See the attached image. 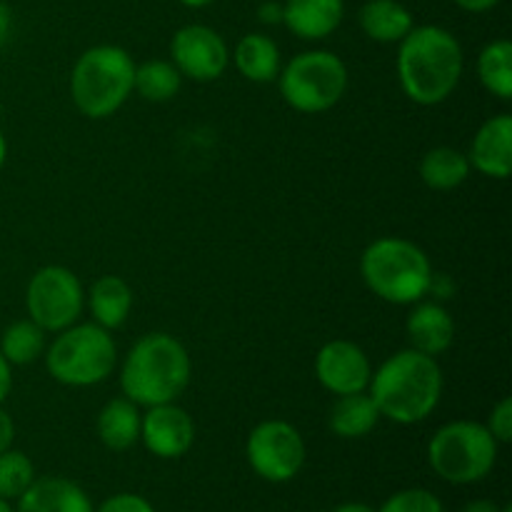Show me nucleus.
Listing matches in <instances>:
<instances>
[{"label": "nucleus", "mask_w": 512, "mask_h": 512, "mask_svg": "<svg viewBox=\"0 0 512 512\" xmlns=\"http://www.w3.org/2000/svg\"><path fill=\"white\" fill-rule=\"evenodd\" d=\"M398 45L403 93L425 108L445 103L463 78L465 58L460 40L440 25H415Z\"/></svg>", "instance_id": "nucleus-1"}, {"label": "nucleus", "mask_w": 512, "mask_h": 512, "mask_svg": "<svg viewBox=\"0 0 512 512\" xmlns=\"http://www.w3.org/2000/svg\"><path fill=\"white\" fill-rule=\"evenodd\" d=\"M368 393L380 418L398 425L423 423L443 398V370L433 355L405 348L373 370Z\"/></svg>", "instance_id": "nucleus-2"}, {"label": "nucleus", "mask_w": 512, "mask_h": 512, "mask_svg": "<svg viewBox=\"0 0 512 512\" xmlns=\"http://www.w3.org/2000/svg\"><path fill=\"white\" fill-rule=\"evenodd\" d=\"M193 365L185 345L168 333L135 340L120 368V390L140 408L175 403L190 385Z\"/></svg>", "instance_id": "nucleus-3"}, {"label": "nucleus", "mask_w": 512, "mask_h": 512, "mask_svg": "<svg viewBox=\"0 0 512 512\" xmlns=\"http://www.w3.org/2000/svg\"><path fill=\"white\" fill-rule=\"evenodd\" d=\"M360 275L370 293L385 303L415 305L428 295L433 265L413 240L385 235L363 250Z\"/></svg>", "instance_id": "nucleus-4"}, {"label": "nucleus", "mask_w": 512, "mask_h": 512, "mask_svg": "<svg viewBox=\"0 0 512 512\" xmlns=\"http://www.w3.org/2000/svg\"><path fill=\"white\" fill-rule=\"evenodd\" d=\"M133 55L120 45H93L85 50L70 73V98L75 108L93 120L118 113L133 95Z\"/></svg>", "instance_id": "nucleus-5"}, {"label": "nucleus", "mask_w": 512, "mask_h": 512, "mask_svg": "<svg viewBox=\"0 0 512 512\" xmlns=\"http://www.w3.org/2000/svg\"><path fill=\"white\" fill-rule=\"evenodd\" d=\"M50 378L68 388H93L105 383L118 365V345L110 330L98 323H75L55 333L43 353Z\"/></svg>", "instance_id": "nucleus-6"}, {"label": "nucleus", "mask_w": 512, "mask_h": 512, "mask_svg": "<svg viewBox=\"0 0 512 512\" xmlns=\"http://www.w3.org/2000/svg\"><path fill=\"white\" fill-rule=\"evenodd\" d=\"M498 440L483 423L453 420L435 430L428 443V463L438 478L453 485L480 483L498 463Z\"/></svg>", "instance_id": "nucleus-7"}, {"label": "nucleus", "mask_w": 512, "mask_h": 512, "mask_svg": "<svg viewBox=\"0 0 512 512\" xmlns=\"http://www.w3.org/2000/svg\"><path fill=\"white\" fill-rule=\"evenodd\" d=\"M348 65L330 50H305L280 68L278 88L285 103L298 113H325L348 90Z\"/></svg>", "instance_id": "nucleus-8"}, {"label": "nucleus", "mask_w": 512, "mask_h": 512, "mask_svg": "<svg viewBox=\"0 0 512 512\" xmlns=\"http://www.w3.org/2000/svg\"><path fill=\"white\" fill-rule=\"evenodd\" d=\"M85 305V290L78 275L65 265H45L35 270L25 290L28 318L45 333H60L78 323Z\"/></svg>", "instance_id": "nucleus-9"}, {"label": "nucleus", "mask_w": 512, "mask_h": 512, "mask_svg": "<svg viewBox=\"0 0 512 512\" xmlns=\"http://www.w3.org/2000/svg\"><path fill=\"white\" fill-rule=\"evenodd\" d=\"M305 440L295 425L285 420H263L245 443V458L253 473L268 483H288L305 465Z\"/></svg>", "instance_id": "nucleus-10"}, {"label": "nucleus", "mask_w": 512, "mask_h": 512, "mask_svg": "<svg viewBox=\"0 0 512 512\" xmlns=\"http://www.w3.org/2000/svg\"><path fill=\"white\" fill-rule=\"evenodd\" d=\"M170 63L183 78L210 83L228 70L230 50L218 30L210 25L190 23L183 25L170 40Z\"/></svg>", "instance_id": "nucleus-11"}, {"label": "nucleus", "mask_w": 512, "mask_h": 512, "mask_svg": "<svg viewBox=\"0 0 512 512\" xmlns=\"http://www.w3.org/2000/svg\"><path fill=\"white\" fill-rule=\"evenodd\" d=\"M315 378L333 395L363 393L373 378V365L353 340H330L315 355Z\"/></svg>", "instance_id": "nucleus-12"}, {"label": "nucleus", "mask_w": 512, "mask_h": 512, "mask_svg": "<svg viewBox=\"0 0 512 512\" xmlns=\"http://www.w3.org/2000/svg\"><path fill=\"white\" fill-rule=\"evenodd\" d=\"M140 440L155 458H183L195 443V423L178 403L153 405L140 420Z\"/></svg>", "instance_id": "nucleus-13"}, {"label": "nucleus", "mask_w": 512, "mask_h": 512, "mask_svg": "<svg viewBox=\"0 0 512 512\" xmlns=\"http://www.w3.org/2000/svg\"><path fill=\"white\" fill-rule=\"evenodd\" d=\"M470 168L493 180H508L512 170V118L508 113L485 120L470 143Z\"/></svg>", "instance_id": "nucleus-14"}, {"label": "nucleus", "mask_w": 512, "mask_h": 512, "mask_svg": "<svg viewBox=\"0 0 512 512\" xmlns=\"http://www.w3.org/2000/svg\"><path fill=\"white\" fill-rule=\"evenodd\" d=\"M405 330H408L410 348L420 350L425 355H443L445 350H450L455 340V320L448 313V308L440 303H415V308L410 310L408 320H405Z\"/></svg>", "instance_id": "nucleus-15"}, {"label": "nucleus", "mask_w": 512, "mask_h": 512, "mask_svg": "<svg viewBox=\"0 0 512 512\" xmlns=\"http://www.w3.org/2000/svg\"><path fill=\"white\" fill-rule=\"evenodd\" d=\"M345 0H285L283 25L300 40H325L340 28Z\"/></svg>", "instance_id": "nucleus-16"}, {"label": "nucleus", "mask_w": 512, "mask_h": 512, "mask_svg": "<svg viewBox=\"0 0 512 512\" xmlns=\"http://www.w3.org/2000/svg\"><path fill=\"white\" fill-rule=\"evenodd\" d=\"M15 512H93L88 493L68 478H35Z\"/></svg>", "instance_id": "nucleus-17"}, {"label": "nucleus", "mask_w": 512, "mask_h": 512, "mask_svg": "<svg viewBox=\"0 0 512 512\" xmlns=\"http://www.w3.org/2000/svg\"><path fill=\"white\" fill-rule=\"evenodd\" d=\"M140 420H143V413L133 400H128L125 395L108 400L95 420L100 443L113 453H125L140 440Z\"/></svg>", "instance_id": "nucleus-18"}, {"label": "nucleus", "mask_w": 512, "mask_h": 512, "mask_svg": "<svg viewBox=\"0 0 512 512\" xmlns=\"http://www.w3.org/2000/svg\"><path fill=\"white\" fill-rule=\"evenodd\" d=\"M88 308L90 315H93V323L113 333V330L123 328L125 320L130 318L133 288L120 275H103L90 288Z\"/></svg>", "instance_id": "nucleus-19"}, {"label": "nucleus", "mask_w": 512, "mask_h": 512, "mask_svg": "<svg viewBox=\"0 0 512 512\" xmlns=\"http://www.w3.org/2000/svg\"><path fill=\"white\" fill-rule=\"evenodd\" d=\"M233 63L250 83H273L283 68L278 43L265 33L243 35L233 50Z\"/></svg>", "instance_id": "nucleus-20"}, {"label": "nucleus", "mask_w": 512, "mask_h": 512, "mask_svg": "<svg viewBox=\"0 0 512 512\" xmlns=\"http://www.w3.org/2000/svg\"><path fill=\"white\" fill-rule=\"evenodd\" d=\"M360 30L375 43H400L415 28L413 13L400 0H365L358 13Z\"/></svg>", "instance_id": "nucleus-21"}, {"label": "nucleus", "mask_w": 512, "mask_h": 512, "mask_svg": "<svg viewBox=\"0 0 512 512\" xmlns=\"http://www.w3.org/2000/svg\"><path fill=\"white\" fill-rule=\"evenodd\" d=\"M380 423V410L373 403L368 390L363 393L338 395L328 415V425L333 435L343 440H358L373 433Z\"/></svg>", "instance_id": "nucleus-22"}, {"label": "nucleus", "mask_w": 512, "mask_h": 512, "mask_svg": "<svg viewBox=\"0 0 512 512\" xmlns=\"http://www.w3.org/2000/svg\"><path fill=\"white\" fill-rule=\"evenodd\" d=\"M470 160L468 155L460 153L458 148H448V145H440V148L428 150L420 160V178L428 185L430 190H455L470 178Z\"/></svg>", "instance_id": "nucleus-23"}, {"label": "nucleus", "mask_w": 512, "mask_h": 512, "mask_svg": "<svg viewBox=\"0 0 512 512\" xmlns=\"http://www.w3.org/2000/svg\"><path fill=\"white\" fill-rule=\"evenodd\" d=\"M478 78L490 95L512 98V43L508 38L490 40L478 55Z\"/></svg>", "instance_id": "nucleus-24"}, {"label": "nucleus", "mask_w": 512, "mask_h": 512, "mask_svg": "<svg viewBox=\"0 0 512 512\" xmlns=\"http://www.w3.org/2000/svg\"><path fill=\"white\" fill-rule=\"evenodd\" d=\"M183 75L170 60H145L135 65L133 90L148 103H168L180 93Z\"/></svg>", "instance_id": "nucleus-25"}, {"label": "nucleus", "mask_w": 512, "mask_h": 512, "mask_svg": "<svg viewBox=\"0 0 512 512\" xmlns=\"http://www.w3.org/2000/svg\"><path fill=\"white\" fill-rule=\"evenodd\" d=\"M45 330L40 328V325H35L33 320H18V323L8 325L3 333V338H0V353H3V358L8 360L10 365H30L35 363L38 358H43L45 348H48V343H45Z\"/></svg>", "instance_id": "nucleus-26"}, {"label": "nucleus", "mask_w": 512, "mask_h": 512, "mask_svg": "<svg viewBox=\"0 0 512 512\" xmlns=\"http://www.w3.org/2000/svg\"><path fill=\"white\" fill-rule=\"evenodd\" d=\"M33 460L20 450L8 448L0 453V500H18L33 485Z\"/></svg>", "instance_id": "nucleus-27"}, {"label": "nucleus", "mask_w": 512, "mask_h": 512, "mask_svg": "<svg viewBox=\"0 0 512 512\" xmlns=\"http://www.w3.org/2000/svg\"><path fill=\"white\" fill-rule=\"evenodd\" d=\"M378 512H445L435 493L425 488H408L390 495Z\"/></svg>", "instance_id": "nucleus-28"}, {"label": "nucleus", "mask_w": 512, "mask_h": 512, "mask_svg": "<svg viewBox=\"0 0 512 512\" xmlns=\"http://www.w3.org/2000/svg\"><path fill=\"white\" fill-rule=\"evenodd\" d=\"M485 428L490 430L498 445H508L512 440V398H503L493 405Z\"/></svg>", "instance_id": "nucleus-29"}, {"label": "nucleus", "mask_w": 512, "mask_h": 512, "mask_svg": "<svg viewBox=\"0 0 512 512\" xmlns=\"http://www.w3.org/2000/svg\"><path fill=\"white\" fill-rule=\"evenodd\" d=\"M93 512H155L150 500H145L143 495H135V493H118L113 498L103 500L98 505V510Z\"/></svg>", "instance_id": "nucleus-30"}, {"label": "nucleus", "mask_w": 512, "mask_h": 512, "mask_svg": "<svg viewBox=\"0 0 512 512\" xmlns=\"http://www.w3.org/2000/svg\"><path fill=\"white\" fill-rule=\"evenodd\" d=\"M258 18L265 25H283V3H278V0H265L258 8Z\"/></svg>", "instance_id": "nucleus-31"}, {"label": "nucleus", "mask_w": 512, "mask_h": 512, "mask_svg": "<svg viewBox=\"0 0 512 512\" xmlns=\"http://www.w3.org/2000/svg\"><path fill=\"white\" fill-rule=\"evenodd\" d=\"M15 440V423L3 408H0V453H5L8 448H13Z\"/></svg>", "instance_id": "nucleus-32"}, {"label": "nucleus", "mask_w": 512, "mask_h": 512, "mask_svg": "<svg viewBox=\"0 0 512 512\" xmlns=\"http://www.w3.org/2000/svg\"><path fill=\"white\" fill-rule=\"evenodd\" d=\"M10 390H13V365H10L8 360L3 358V353H0V405L8 400Z\"/></svg>", "instance_id": "nucleus-33"}, {"label": "nucleus", "mask_w": 512, "mask_h": 512, "mask_svg": "<svg viewBox=\"0 0 512 512\" xmlns=\"http://www.w3.org/2000/svg\"><path fill=\"white\" fill-rule=\"evenodd\" d=\"M453 3L458 5L460 10H465V13H488V10H493L500 0H453Z\"/></svg>", "instance_id": "nucleus-34"}, {"label": "nucleus", "mask_w": 512, "mask_h": 512, "mask_svg": "<svg viewBox=\"0 0 512 512\" xmlns=\"http://www.w3.org/2000/svg\"><path fill=\"white\" fill-rule=\"evenodd\" d=\"M10 28H13V10L5 0H0V45L10 38Z\"/></svg>", "instance_id": "nucleus-35"}, {"label": "nucleus", "mask_w": 512, "mask_h": 512, "mask_svg": "<svg viewBox=\"0 0 512 512\" xmlns=\"http://www.w3.org/2000/svg\"><path fill=\"white\" fill-rule=\"evenodd\" d=\"M460 512H503V508L493 500H470Z\"/></svg>", "instance_id": "nucleus-36"}, {"label": "nucleus", "mask_w": 512, "mask_h": 512, "mask_svg": "<svg viewBox=\"0 0 512 512\" xmlns=\"http://www.w3.org/2000/svg\"><path fill=\"white\" fill-rule=\"evenodd\" d=\"M333 512H378V510H373L370 505H365V503H343V505H338Z\"/></svg>", "instance_id": "nucleus-37"}, {"label": "nucleus", "mask_w": 512, "mask_h": 512, "mask_svg": "<svg viewBox=\"0 0 512 512\" xmlns=\"http://www.w3.org/2000/svg\"><path fill=\"white\" fill-rule=\"evenodd\" d=\"M178 3L185 5V8L200 10V8H208V5H213L215 0H178Z\"/></svg>", "instance_id": "nucleus-38"}, {"label": "nucleus", "mask_w": 512, "mask_h": 512, "mask_svg": "<svg viewBox=\"0 0 512 512\" xmlns=\"http://www.w3.org/2000/svg\"><path fill=\"white\" fill-rule=\"evenodd\" d=\"M5 158H8V140H5L3 130H0V170H3Z\"/></svg>", "instance_id": "nucleus-39"}, {"label": "nucleus", "mask_w": 512, "mask_h": 512, "mask_svg": "<svg viewBox=\"0 0 512 512\" xmlns=\"http://www.w3.org/2000/svg\"><path fill=\"white\" fill-rule=\"evenodd\" d=\"M0 512H15V508L8 503V500H0Z\"/></svg>", "instance_id": "nucleus-40"}, {"label": "nucleus", "mask_w": 512, "mask_h": 512, "mask_svg": "<svg viewBox=\"0 0 512 512\" xmlns=\"http://www.w3.org/2000/svg\"><path fill=\"white\" fill-rule=\"evenodd\" d=\"M503 512H512V505H505V508H503Z\"/></svg>", "instance_id": "nucleus-41"}]
</instances>
